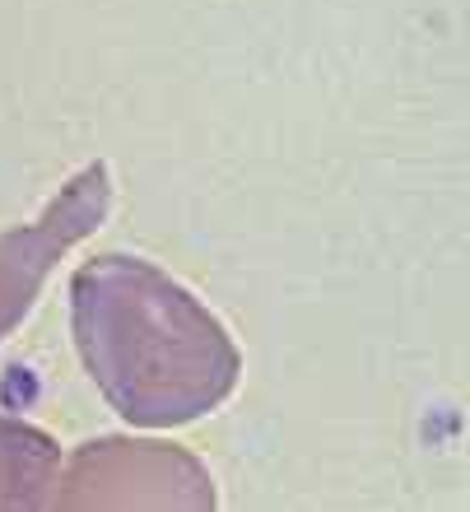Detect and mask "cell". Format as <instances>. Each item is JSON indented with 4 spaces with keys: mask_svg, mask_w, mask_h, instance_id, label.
<instances>
[{
    "mask_svg": "<svg viewBox=\"0 0 470 512\" xmlns=\"http://www.w3.org/2000/svg\"><path fill=\"white\" fill-rule=\"evenodd\" d=\"M108 201H112L108 168L89 163L84 173H75L66 187L56 191L47 215L0 238V340L24 322V312L33 308L42 280L66 256V247L89 238L103 224Z\"/></svg>",
    "mask_w": 470,
    "mask_h": 512,
    "instance_id": "cell-3",
    "label": "cell"
},
{
    "mask_svg": "<svg viewBox=\"0 0 470 512\" xmlns=\"http://www.w3.org/2000/svg\"><path fill=\"white\" fill-rule=\"evenodd\" d=\"M75 345L121 419L173 429L238 387L242 354L201 298L131 252L94 256L70 284Z\"/></svg>",
    "mask_w": 470,
    "mask_h": 512,
    "instance_id": "cell-1",
    "label": "cell"
},
{
    "mask_svg": "<svg viewBox=\"0 0 470 512\" xmlns=\"http://www.w3.org/2000/svg\"><path fill=\"white\" fill-rule=\"evenodd\" d=\"M56 438L24 419H0V512H42L56 480Z\"/></svg>",
    "mask_w": 470,
    "mask_h": 512,
    "instance_id": "cell-4",
    "label": "cell"
},
{
    "mask_svg": "<svg viewBox=\"0 0 470 512\" xmlns=\"http://www.w3.org/2000/svg\"><path fill=\"white\" fill-rule=\"evenodd\" d=\"M56 512H215V485L187 447L94 438L70 461Z\"/></svg>",
    "mask_w": 470,
    "mask_h": 512,
    "instance_id": "cell-2",
    "label": "cell"
}]
</instances>
